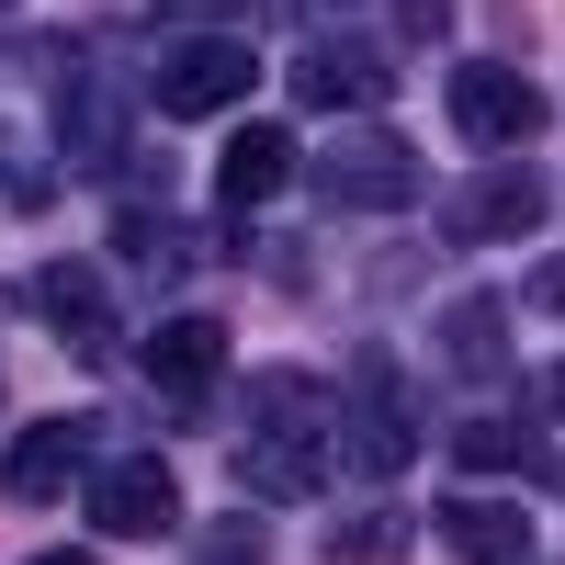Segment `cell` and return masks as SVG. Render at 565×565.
I'll list each match as a JSON object with an SVG mask.
<instances>
[{
    "label": "cell",
    "mask_w": 565,
    "mask_h": 565,
    "mask_svg": "<svg viewBox=\"0 0 565 565\" xmlns=\"http://www.w3.org/2000/svg\"><path fill=\"white\" fill-rule=\"evenodd\" d=\"M238 476H249V498H317V476H328V396L306 373H249Z\"/></svg>",
    "instance_id": "6da1fadb"
},
{
    "label": "cell",
    "mask_w": 565,
    "mask_h": 565,
    "mask_svg": "<svg viewBox=\"0 0 565 565\" xmlns=\"http://www.w3.org/2000/svg\"><path fill=\"white\" fill-rule=\"evenodd\" d=\"M328 452L351 463V476H396V463L418 452V418H407V385H396V362L385 351H362L351 362V385H340V418H328Z\"/></svg>",
    "instance_id": "7a4b0ae2"
},
{
    "label": "cell",
    "mask_w": 565,
    "mask_h": 565,
    "mask_svg": "<svg viewBox=\"0 0 565 565\" xmlns=\"http://www.w3.org/2000/svg\"><path fill=\"white\" fill-rule=\"evenodd\" d=\"M148 90H159L170 125H204V114H238L249 90H260V57H249V34H181Z\"/></svg>",
    "instance_id": "3957f363"
},
{
    "label": "cell",
    "mask_w": 565,
    "mask_h": 565,
    "mask_svg": "<svg viewBox=\"0 0 565 565\" xmlns=\"http://www.w3.org/2000/svg\"><path fill=\"white\" fill-rule=\"evenodd\" d=\"M317 193L351 204V215H385V204L418 193V148H407V136H385V125H351L340 148H317Z\"/></svg>",
    "instance_id": "277c9868"
},
{
    "label": "cell",
    "mask_w": 565,
    "mask_h": 565,
    "mask_svg": "<svg viewBox=\"0 0 565 565\" xmlns=\"http://www.w3.org/2000/svg\"><path fill=\"white\" fill-rule=\"evenodd\" d=\"M170 521H181V487H170L159 452H125V463L90 476V532H103V543H159Z\"/></svg>",
    "instance_id": "5b68a950"
},
{
    "label": "cell",
    "mask_w": 565,
    "mask_h": 565,
    "mask_svg": "<svg viewBox=\"0 0 565 565\" xmlns=\"http://www.w3.org/2000/svg\"><path fill=\"white\" fill-rule=\"evenodd\" d=\"M532 125H543V90L521 68H498V57L452 68V136H463V148H521Z\"/></svg>",
    "instance_id": "8992f818"
},
{
    "label": "cell",
    "mask_w": 565,
    "mask_h": 565,
    "mask_svg": "<svg viewBox=\"0 0 565 565\" xmlns=\"http://www.w3.org/2000/svg\"><path fill=\"white\" fill-rule=\"evenodd\" d=\"M79 463H90V418H79V407H68V418H34V430L0 452V498H12V509H45V498L79 487Z\"/></svg>",
    "instance_id": "52a82bcc"
},
{
    "label": "cell",
    "mask_w": 565,
    "mask_h": 565,
    "mask_svg": "<svg viewBox=\"0 0 565 565\" xmlns=\"http://www.w3.org/2000/svg\"><path fill=\"white\" fill-rule=\"evenodd\" d=\"M136 362H148V385H159L170 407H204V385L226 373V328H215V317H159L148 340H136Z\"/></svg>",
    "instance_id": "ba28073f"
},
{
    "label": "cell",
    "mask_w": 565,
    "mask_h": 565,
    "mask_svg": "<svg viewBox=\"0 0 565 565\" xmlns=\"http://www.w3.org/2000/svg\"><path fill=\"white\" fill-rule=\"evenodd\" d=\"M521 226H543V181H532V170H487V181H463V193L441 204V238H452V249L521 238Z\"/></svg>",
    "instance_id": "9c48e42d"
},
{
    "label": "cell",
    "mask_w": 565,
    "mask_h": 565,
    "mask_svg": "<svg viewBox=\"0 0 565 565\" xmlns=\"http://www.w3.org/2000/svg\"><path fill=\"white\" fill-rule=\"evenodd\" d=\"M430 521H441V543H452L463 565H532V521H521L509 498H476V487H463V498L430 509Z\"/></svg>",
    "instance_id": "30bf717a"
},
{
    "label": "cell",
    "mask_w": 565,
    "mask_h": 565,
    "mask_svg": "<svg viewBox=\"0 0 565 565\" xmlns=\"http://www.w3.org/2000/svg\"><path fill=\"white\" fill-rule=\"evenodd\" d=\"M34 306L57 317V340L79 362H114V306H103V271H90V260H57V271L34 282Z\"/></svg>",
    "instance_id": "8fae6325"
},
{
    "label": "cell",
    "mask_w": 565,
    "mask_h": 565,
    "mask_svg": "<svg viewBox=\"0 0 565 565\" xmlns=\"http://www.w3.org/2000/svg\"><path fill=\"white\" fill-rule=\"evenodd\" d=\"M295 90L328 103V114H373V103H385V57H373V45H306Z\"/></svg>",
    "instance_id": "7c38bea8"
},
{
    "label": "cell",
    "mask_w": 565,
    "mask_h": 565,
    "mask_svg": "<svg viewBox=\"0 0 565 565\" xmlns=\"http://www.w3.org/2000/svg\"><path fill=\"white\" fill-rule=\"evenodd\" d=\"M282 181H295V136H282V125H238V136H226V159H215V204H271Z\"/></svg>",
    "instance_id": "4fadbf2b"
},
{
    "label": "cell",
    "mask_w": 565,
    "mask_h": 565,
    "mask_svg": "<svg viewBox=\"0 0 565 565\" xmlns=\"http://www.w3.org/2000/svg\"><path fill=\"white\" fill-rule=\"evenodd\" d=\"M441 351H452V373H498V362H509V317H498V295H463V306L441 317Z\"/></svg>",
    "instance_id": "5bb4252c"
},
{
    "label": "cell",
    "mask_w": 565,
    "mask_h": 565,
    "mask_svg": "<svg viewBox=\"0 0 565 565\" xmlns=\"http://www.w3.org/2000/svg\"><path fill=\"white\" fill-rule=\"evenodd\" d=\"M328 554H340V565H385V554H396V521H385V509H362V521L328 543Z\"/></svg>",
    "instance_id": "9a60e30c"
},
{
    "label": "cell",
    "mask_w": 565,
    "mask_h": 565,
    "mask_svg": "<svg viewBox=\"0 0 565 565\" xmlns=\"http://www.w3.org/2000/svg\"><path fill=\"white\" fill-rule=\"evenodd\" d=\"M441 23H452V0H396V34L407 45H441Z\"/></svg>",
    "instance_id": "2e32d148"
},
{
    "label": "cell",
    "mask_w": 565,
    "mask_h": 565,
    "mask_svg": "<svg viewBox=\"0 0 565 565\" xmlns=\"http://www.w3.org/2000/svg\"><path fill=\"white\" fill-rule=\"evenodd\" d=\"M34 565H90V554H34Z\"/></svg>",
    "instance_id": "e0dca14e"
},
{
    "label": "cell",
    "mask_w": 565,
    "mask_h": 565,
    "mask_svg": "<svg viewBox=\"0 0 565 565\" xmlns=\"http://www.w3.org/2000/svg\"><path fill=\"white\" fill-rule=\"evenodd\" d=\"M170 12H215V0H170Z\"/></svg>",
    "instance_id": "ac0fdd59"
}]
</instances>
